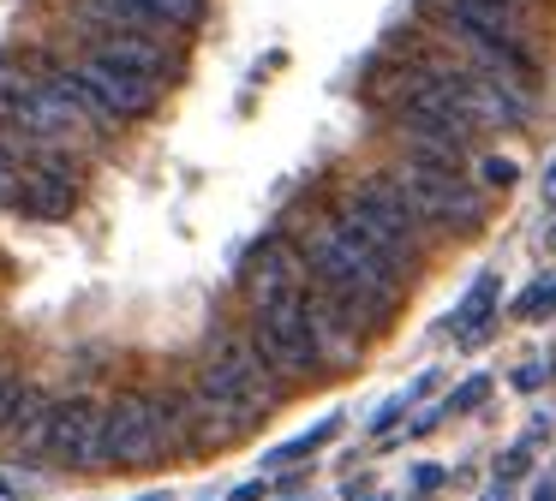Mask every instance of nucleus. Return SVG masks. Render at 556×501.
<instances>
[{"instance_id":"1","label":"nucleus","mask_w":556,"mask_h":501,"mask_svg":"<svg viewBox=\"0 0 556 501\" xmlns=\"http://www.w3.org/2000/svg\"><path fill=\"white\" fill-rule=\"evenodd\" d=\"M305 262H312V281L324 286L329 298H341L353 317H389V310H395L401 269H389L383 257H371V251H365L359 239H348L336 221L312 233Z\"/></svg>"},{"instance_id":"2","label":"nucleus","mask_w":556,"mask_h":501,"mask_svg":"<svg viewBox=\"0 0 556 501\" xmlns=\"http://www.w3.org/2000/svg\"><path fill=\"white\" fill-rule=\"evenodd\" d=\"M198 394H204L210 406H222L240 429L252 424L257 412H269V400H276L264 352H257L252 341H240V334L210 346V358L198 364Z\"/></svg>"},{"instance_id":"3","label":"nucleus","mask_w":556,"mask_h":501,"mask_svg":"<svg viewBox=\"0 0 556 501\" xmlns=\"http://www.w3.org/2000/svg\"><path fill=\"white\" fill-rule=\"evenodd\" d=\"M389 179H395V191L413 203V215L419 221H437V227H479L484 221V191L472 185V179H460L455 167H431V162H401L389 167Z\"/></svg>"},{"instance_id":"4","label":"nucleus","mask_w":556,"mask_h":501,"mask_svg":"<svg viewBox=\"0 0 556 501\" xmlns=\"http://www.w3.org/2000/svg\"><path fill=\"white\" fill-rule=\"evenodd\" d=\"M252 346L264 352L269 370H281V376H305V370L324 364V358H317V341H312V317H305V286L288 298H276V305H257Z\"/></svg>"},{"instance_id":"5","label":"nucleus","mask_w":556,"mask_h":501,"mask_svg":"<svg viewBox=\"0 0 556 501\" xmlns=\"http://www.w3.org/2000/svg\"><path fill=\"white\" fill-rule=\"evenodd\" d=\"M162 448H168V424H162L156 400L126 394V400H114L102 412L97 465H150V460H162Z\"/></svg>"},{"instance_id":"6","label":"nucleus","mask_w":556,"mask_h":501,"mask_svg":"<svg viewBox=\"0 0 556 501\" xmlns=\"http://www.w3.org/2000/svg\"><path fill=\"white\" fill-rule=\"evenodd\" d=\"M66 66H73V78L85 84L90 102L109 119H144V114H156V102H162L156 78H138V72L109 66V60H97V54H78V60H66Z\"/></svg>"},{"instance_id":"7","label":"nucleus","mask_w":556,"mask_h":501,"mask_svg":"<svg viewBox=\"0 0 556 501\" xmlns=\"http://www.w3.org/2000/svg\"><path fill=\"white\" fill-rule=\"evenodd\" d=\"M0 203L18 209V215H37V221H61V215H73V203H78V179L25 162L7 185H0Z\"/></svg>"},{"instance_id":"8","label":"nucleus","mask_w":556,"mask_h":501,"mask_svg":"<svg viewBox=\"0 0 556 501\" xmlns=\"http://www.w3.org/2000/svg\"><path fill=\"white\" fill-rule=\"evenodd\" d=\"M85 54L109 60V66H126L138 78H156V84L180 66L168 36H138V30H85Z\"/></svg>"},{"instance_id":"9","label":"nucleus","mask_w":556,"mask_h":501,"mask_svg":"<svg viewBox=\"0 0 556 501\" xmlns=\"http://www.w3.org/2000/svg\"><path fill=\"white\" fill-rule=\"evenodd\" d=\"M97 441H102V412L90 400L49 406V441L42 448L61 465H97Z\"/></svg>"},{"instance_id":"10","label":"nucleus","mask_w":556,"mask_h":501,"mask_svg":"<svg viewBox=\"0 0 556 501\" xmlns=\"http://www.w3.org/2000/svg\"><path fill=\"white\" fill-rule=\"evenodd\" d=\"M305 281H312V262H305L288 239H269V245L257 251V262L245 269V293H252V305H276V298L300 293Z\"/></svg>"},{"instance_id":"11","label":"nucleus","mask_w":556,"mask_h":501,"mask_svg":"<svg viewBox=\"0 0 556 501\" xmlns=\"http://www.w3.org/2000/svg\"><path fill=\"white\" fill-rule=\"evenodd\" d=\"M437 12L467 36H508V42H527V7H520V0H437Z\"/></svg>"},{"instance_id":"12","label":"nucleus","mask_w":556,"mask_h":501,"mask_svg":"<svg viewBox=\"0 0 556 501\" xmlns=\"http://www.w3.org/2000/svg\"><path fill=\"white\" fill-rule=\"evenodd\" d=\"M496 293H503V281H496V274H479V281L467 286V298L455 305V329L467 346L484 341V329H491V317H496Z\"/></svg>"},{"instance_id":"13","label":"nucleus","mask_w":556,"mask_h":501,"mask_svg":"<svg viewBox=\"0 0 556 501\" xmlns=\"http://www.w3.org/2000/svg\"><path fill=\"white\" fill-rule=\"evenodd\" d=\"M42 441H49V400H37V394L25 388V400H18V412H13V448L30 453V448H42Z\"/></svg>"},{"instance_id":"14","label":"nucleus","mask_w":556,"mask_h":501,"mask_svg":"<svg viewBox=\"0 0 556 501\" xmlns=\"http://www.w3.org/2000/svg\"><path fill=\"white\" fill-rule=\"evenodd\" d=\"M515 317H520V322H544V317H556V274H539V281H532L527 293L515 298Z\"/></svg>"},{"instance_id":"15","label":"nucleus","mask_w":556,"mask_h":501,"mask_svg":"<svg viewBox=\"0 0 556 501\" xmlns=\"http://www.w3.org/2000/svg\"><path fill=\"white\" fill-rule=\"evenodd\" d=\"M138 7H150L174 36H180V30H198V24H204V0H138Z\"/></svg>"},{"instance_id":"16","label":"nucleus","mask_w":556,"mask_h":501,"mask_svg":"<svg viewBox=\"0 0 556 501\" xmlns=\"http://www.w3.org/2000/svg\"><path fill=\"white\" fill-rule=\"evenodd\" d=\"M336 418H324V424H317V429H305V436H293L288 441V448H276V453H269V465H288V460H305V453H312V448H324V441L329 436H336Z\"/></svg>"},{"instance_id":"17","label":"nucleus","mask_w":556,"mask_h":501,"mask_svg":"<svg viewBox=\"0 0 556 501\" xmlns=\"http://www.w3.org/2000/svg\"><path fill=\"white\" fill-rule=\"evenodd\" d=\"M520 179V167L508 162V155H484L479 162V185H491V191H508Z\"/></svg>"},{"instance_id":"18","label":"nucleus","mask_w":556,"mask_h":501,"mask_svg":"<svg viewBox=\"0 0 556 501\" xmlns=\"http://www.w3.org/2000/svg\"><path fill=\"white\" fill-rule=\"evenodd\" d=\"M491 394V376H472V382H460L455 394H448V412H472V406Z\"/></svg>"},{"instance_id":"19","label":"nucleus","mask_w":556,"mask_h":501,"mask_svg":"<svg viewBox=\"0 0 556 501\" xmlns=\"http://www.w3.org/2000/svg\"><path fill=\"white\" fill-rule=\"evenodd\" d=\"M18 400H25V388H18V376H7V370H0V429L13 424Z\"/></svg>"},{"instance_id":"20","label":"nucleus","mask_w":556,"mask_h":501,"mask_svg":"<svg viewBox=\"0 0 556 501\" xmlns=\"http://www.w3.org/2000/svg\"><path fill=\"white\" fill-rule=\"evenodd\" d=\"M407 406H413V394H395V400H383V412L371 418V429H389V424H395L401 412H407Z\"/></svg>"},{"instance_id":"21","label":"nucleus","mask_w":556,"mask_h":501,"mask_svg":"<svg viewBox=\"0 0 556 501\" xmlns=\"http://www.w3.org/2000/svg\"><path fill=\"white\" fill-rule=\"evenodd\" d=\"M520 472H527V448H508L503 465H496V477H520Z\"/></svg>"},{"instance_id":"22","label":"nucleus","mask_w":556,"mask_h":501,"mask_svg":"<svg viewBox=\"0 0 556 501\" xmlns=\"http://www.w3.org/2000/svg\"><path fill=\"white\" fill-rule=\"evenodd\" d=\"M544 382V364H527V370H515V388H539Z\"/></svg>"},{"instance_id":"23","label":"nucleus","mask_w":556,"mask_h":501,"mask_svg":"<svg viewBox=\"0 0 556 501\" xmlns=\"http://www.w3.org/2000/svg\"><path fill=\"white\" fill-rule=\"evenodd\" d=\"M413 484H419V489H437V484H443V472H437V465H419V472H413Z\"/></svg>"},{"instance_id":"24","label":"nucleus","mask_w":556,"mask_h":501,"mask_svg":"<svg viewBox=\"0 0 556 501\" xmlns=\"http://www.w3.org/2000/svg\"><path fill=\"white\" fill-rule=\"evenodd\" d=\"M532 501H556V477H544V484L532 489Z\"/></svg>"},{"instance_id":"25","label":"nucleus","mask_w":556,"mask_h":501,"mask_svg":"<svg viewBox=\"0 0 556 501\" xmlns=\"http://www.w3.org/2000/svg\"><path fill=\"white\" fill-rule=\"evenodd\" d=\"M544 203H556V162L544 167Z\"/></svg>"},{"instance_id":"26","label":"nucleus","mask_w":556,"mask_h":501,"mask_svg":"<svg viewBox=\"0 0 556 501\" xmlns=\"http://www.w3.org/2000/svg\"><path fill=\"white\" fill-rule=\"evenodd\" d=\"M264 496V484H245V489H233V501H257Z\"/></svg>"},{"instance_id":"27","label":"nucleus","mask_w":556,"mask_h":501,"mask_svg":"<svg viewBox=\"0 0 556 501\" xmlns=\"http://www.w3.org/2000/svg\"><path fill=\"white\" fill-rule=\"evenodd\" d=\"M484 501H508V496H503V489H496V496H484Z\"/></svg>"},{"instance_id":"28","label":"nucleus","mask_w":556,"mask_h":501,"mask_svg":"<svg viewBox=\"0 0 556 501\" xmlns=\"http://www.w3.org/2000/svg\"><path fill=\"white\" fill-rule=\"evenodd\" d=\"M551 364H556V341H551Z\"/></svg>"}]
</instances>
